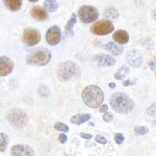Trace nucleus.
Instances as JSON below:
<instances>
[{
    "label": "nucleus",
    "mask_w": 156,
    "mask_h": 156,
    "mask_svg": "<svg viewBox=\"0 0 156 156\" xmlns=\"http://www.w3.org/2000/svg\"><path fill=\"white\" fill-rule=\"evenodd\" d=\"M110 106L118 114H129L134 108V102L129 96L124 93H115L110 97Z\"/></svg>",
    "instance_id": "obj_1"
},
{
    "label": "nucleus",
    "mask_w": 156,
    "mask_h": 156,
    "mask_svg": "<svg viewBox=\"0 0 156 156\" xmlns=\"http://www.w3.org/2000/svg\"><path fill=\"white\" fill-rule=\"evenodd\" d=\"M82 100L85 103V105L90 108L99 107L104 100L103 90L97 85H87L82 90Z\"/></svg>",
    "instance_id": "obj_2"
},
{
    "label": "nucleus",
    "mask_w": 156,
    "mask_h": 156,
    "mask_svg": "<svg viewBox=\"0 0 156 156\" xmlns=\"http://www.w3.org/2000/svg\"><path fill=\"white\" fill-rule=\"evenodd\" d=\"M57 78L60 81H69L73 78H79L80 69L76 64L72 62H65L57 67Z\"/></svg>",
    "instance_id": "obj_3"
},
{
    "label": "nucleus",
    "mask_w": 156,
    "mask_h": 156,
    "mask_svg": "<svg viewBox=\"0 0 156 156\" xmlns=\"http://www.w3.org/2000/svg\"><path fill=\"white\" fill-rule=\"evenodd\" d=\"M51 52L47 48L41 47L34 51H30L26 56V62L28 65L36 66H46L51 59Z\"/></svg>",
    "instance_id": "obj_4"
},
{
    "label": "nucleus",
    "mask_w": 156,
    "mask_h": 156,
    "mask_svg": "<svg viewBox=\"0 0 156 156\" xmlns=\"http://www.w3.org/2000/svg\"><path fill=\"white\" fill-rule=\"evenodd\" d=\"M78 17L84 24H89L96 21L99 17V12L96 7L90 5H82L78 11Z\"/></svg>",
    "instance_id": "obj_5"
},
{
    "label": "nucleus",
    "mask_w": 156,
    "mask_h": 156,
    "mask_svg": "<svg viewBox=\"0 0 156 156\" xmlns=\"http://www.w3.org/2000/svg\"><path fill=\"white\" fill-rule=\"evenodd\" d=\"M7 120L15 127H23L28 122V115L21 109H12L7 115Z\"/></svg>",
    "instance_id": "obj_6"
},
{
    "label": "nucleus",
    "mask_w": 156,
    "mask_h": 156,
    "mask_svg": "<svg viewBox=\"0 0 156 156\" xmlns=\"http://www.w3.org/2000/svg\"><path fill=\"white\" fill-rule=\"evenodd\" d=\"M114 29V24L109 20H101V21H98L93 25L90 31H92V34H97V36H105V34L112 32Z\"/></svg>",
    "instance_id": "obj_7"
},
{
    "label": "nucleus",
    "mask_w": 156,
    "mask_h": 156,
    "mask_svg": "<svg viewBox=\"0 0 156 156\" xmlns=\"http://www.w3.org/2000/svg\"><path fill=\"white\" fill-rule=\"evenodd\" d=\"M41 40V34L36 28H26L23 31V36H22V41L27 46H34Z\"/></svg>",
    "instance_id": "obj_8"
},
{
    "label": "nucleus",
    "mask_w": 156,
    "mask_h": 156,
    "mask_svg": "<svg viewBox=\"0 0 156 156\" xmlns=\"http://www.w3.org/2000/svg\"><path fill=\"white\" fill-rule=\"evenodd\" d=\"M62 40V30L57 25H53L47 30L46 41L51 46H56Z\"/></svg>",
    "instance_id": "obj_9"
},
{
    "label": "nucleus",
    "mask_w": 156,
    "mask_h": 156,
    "mask_svg": "<svg viewBox=\"0 0 156 156\" xmlns=\"http://www.w3.org/2000/svg\"><path fill=\"white\" fill-rule=\"evenodd\" d=\"M92 62L97 67H112L115 64V59L110 55L106 54H98L93 57Z\"/></svg>",
    "instance_id": "obj_10"
},
{
    "label": "nucleus",
    "mask_w": 156,
    "mask_h": 156,
    "mask_svg": "<svg viewBox=\"0 0 156 156\" xmlns=\"http://www.w3.org/2000/svg\"><path fill=\"white\" fill-rule=\"evenodd\" d=\"M14 70V62L7 56H0V76H7Z\"/></svg>",
    "instance_id": "obj_11"
},
{
    "label": "nucleus",
    "mask_w": 156,
    "mask_h": 156,
    "mask_svg": "<svg viewBox=\"0 0 156 156\" xmlns=\"http://www.w3.org/2000/svg\"><path fill=\"white\" fill-rule=\"evenodd\" d=\"M127 62L133 68H140L143 64V56L137 50H131L127 55Z\"/></svg>",
    "instance_id": "obj_12"
},
{
    "label": "nucleus",
    "mask_w": 156,
    "mask_h": 156,
    "mask_svg": "<svg viewBox=\"0 0 156 156\" xmlns=\"http://www.w3.org/2000/svg\"><path fill=\"white\" fill-rule=\"evenodd\" d=\"M11 154L14 156H27V155H34V151L25 145H16L12 148Z\"/></svg>",
    "instance_id": "obj_13"
},
{
    "label": "nucleus",
    "mask_w": 156,
    "mask_h": 156,
    "mask_svg": "<svg viewBox=\"0 0 156 156\" xmlns=\"http://www.w3.org/2000/svg\"><path fill=\"white\" fill-rule=\"evenodd\" d=\"M31 16L37 21H46L48 19V12L45 9H42L41 6H34L31 9Z\"/></svg>",
    "instance_id": "obj_14"
},
{
    "label": "nucleus",
    "mask_w": 156,
    "mask_h": 156,
    "mask_svg": "<svg viewBox=\"0 0 156 156\" xmlns=\"http://www.w3.org/2000/svg\"><path fill=\"white\" fill-rule=\"evenodd\" d=\"M114 41H115L118 44H126L129 41V36H128V32L125 30H117L112 36Z\"/></svg>",
    "instance_id": "obj_15"
},
{
    "label": "nucleus",
    "mask_w": 156,
    "mask_h": 156,
    "mask_svg": "<svg viewBox=\"0 0 156 156\" xmlns=\"http://www.w3.org/2000/svg\"><path fill=\"white\" fill-rule=\"evenodd\" d=\"M90 119V114H78L71 117L70 122L74 125H81L83 123L87 122Z\"/></svg>",
    "instance_id": "obj_16"
},
{
    "label": "nucleus",
    "mask_w": 156,
    "mask_h": 156,
    "mask_svg": "<svg viewBox=\"0 0 156 156\" xmlns=\"http://www.w3.org/2000/svg\"><path fill=\"white\" fill-rule=\"evenodd\" d=\"M103 48L105 50H108V51L112 52V53L115 55H120L124 51L122 46H120V45H118V44H115V43H112V42H109V43H107V44H105L104 46H103Z\"/></svg>",
    "instance_id": "obj_17"
},
{
    "label": "nucleus",
    "mask_w": 156,
    "mask_h": 156,
    "mask_svg": "<svg viewBox=\"0 0 156 156\" xmlns=\"http://www.w3.org/2000/svg\"><path fill=\"white\" fill-rule=\"evenodd\" d=\"M3 2L7 9L12 12L19 11L22 6V0H3Z\"/></svg>",
    "instance_id": "obj_18"
},
{
    "label": "nucleus",
    "mask_w": 156,
    "mask_h": 156,
    "mask_svg": "<svg viewBox=\"0 0 156 156\" xmlns=\"http://www.w3.org/2000/svg\"><path fill=\"white\" fill-rule=\"evenodd\" d=\"M120 14L119 11L115 7H109V9H106L104 11V17L106 19H110V20H118Z\"/></svg>",
    "instance_id": "obj_19"
},
{
    "label": "nucleus",
    "mask_w": 156,
    "mask_h": 156,
    "mask_svg": "<svg viewBox=\"0 0 156 156\" xmlns=\"http://www.w3.org/2000/svg\"><path fill=\"white\" fill-rule=\"evenodd\" d=\"M58 7V3L56 0H45L44 1V9L49 12H53Z\"/></svg>",
    "instance_id": "obj_20"
},
{
    "label": "nucleus",
    "mask_w": 156,
    "mask_h": 156,
    "mask_svg": "<svg viewBox=\"0 0 156 156\" xmlns=\"http://www.w3.org/2000/svg\"><path fill=\"white\" fill-rule=\"evenodd\" d=\"M128 73H129V68L127 66H122V67H120V69L118 70L117 72H115V78L118 80H123L128 75Z\"/></svg>",
    "instance_id": "obj_21"
},
{
    "label": "nucleus",
    "mask_w": 156,
    "mask_h": 156,
    "mask_svg": "<svg viewBox=\"0 0 156 156\" xmlns=\"http://www.w3.org/2000/svg\"><path fill=\"white\" fill-rule=\"evenodd\" d=\"M76 22H77V16L75 14H72L71 19L68 21V23L66 25V32L67 34H73V27H74V25L76 24Z\"/></svg>",
    "instance_id": "obj_22"
},
{
    "label": "nucleus",
    "mask_w": 156,
    "mask_h": 156,
    "mask_svg": "<svg viewBox=\"0 0 156 156\" xmlns=\"http://www.w3.org/2000/svg\"><path fill=\"white\" fill-rule=\"evenodd\" d=\"M9 144V135L3 132H0V152H4Z\"/></svg>",
    "instance_id": "obj_23"
},
{
    "label": "nucleus",
    "mask_w": 156,
    "mask_h": 156,
    "mask_svg": "<svg viewBox=\"0 0 156 156\" xmlns=\"http://www.w3.org/2000/svg\"><path fill=\"white\" fill-rule=\"evenodd\" d=\"M134 131L138 135H144L149 132V128L146 127V126H136L134 128Z\"/></svg>",
    "instance_id": "obj_24"
},
{
    "label": "nucleus",
    "mask_w": 156,
    "mask_h": 156,
    "mask_svg": "<svg viewBox=\"0 0 156 156\" xmlns=\"http://www.w3.org/2000/svg\"><path fill=\"white\" fill-rule=\"evenodd\" d=\"M54 128L56 130H58V131H62V132H68L69 131V127L67 126L66 124H64V123H56V124L54 125Z\"/></svg>",
    "instance_id": "obj_25"
},
{
    "label": "nucleus",
    "mask_w": 156,
    "mask_h": 156,
    "mask_svg": "<svg viewBox=\"0 0 156 156\" xmlns=\"http://www.w3.org/2000/svg\"><path fill=\"white\" fill-rule=\"evenodd\" d=\"M124 140H125V137L122 133H115V142L117 143L118 145L122 144V143L124 142Z\"/></svg>",
    "instance_id": "obj_26"
},
{
    "label": "nucleus",
    "mask_w": 156,
    "mask_h": 156,
    "mask_svg": "<svg viewBox=\"0 0 156 156\" xmlns=\"http://www.w3.org/2000/svg\"><path fill=\"white\" fill-rule=\"evenodd\" d=\"M148 114L152 117H156V103H153L151 106L148 108Z\"/></svg>",
    "instance_id": "obj_27"
},
{
    "label": "nucleus",
    "mask_w": 156,
    "mask_h": 156,
    "mask_svg": "<svg viewBox=\"0 0 156 156\" xmlns=\"http://www.w3.org/2000/svg\"><path fill=\"white\" fill-rule=\"evenodd\" d=\"M112 114H109V112H104V115H103V121L104 122H106V123H109V122H112Z\"/></svg>",
    "instance_id": "obj_28"
},
{
    "label": "nucleus",
    "mask_w": 156,
    "mask_h": 156,
    "mask_svg": "<svg viewBox=\"0 0 156 156\" xmlns=\"http://www.w3.org/2000/svg\"><path fill=\"white\" fill-rule=\"evenodd\" d=\"M95 140H96L97 143L102 144V145H105L107 143V140L104 136H102V135H97V136L95 137Z\"/></svg>",
    "instance_id": "obj_29"
},
{
    "label": "nucleus",
    "mask_w": 156,
    "mask_h": 156,
    "mask_svg": "<svg viewBox=\"0 0 156 156\" xmlns=\"http://www.w3.org/2000/svg\"><path fill=\"white\" fill-rule=\"evenodd\" d=\"M58 140H59L60 144H65V143L68 140V136L65 134V133H62V134L58 135Z\"/></svg>",
    "instance_id": "obj_30"
},
{
    "label": "nucleus",
    "mask_w": 156,
    "mask_h": 156,
    "mask_svg": "<svg viewBox=\"0 0 156 156\" xmlns=\"http://www.w3.org/2000/svg\"><path fill=\"white\" fill-rule=\"evenodd\" d=\"M149 67L151 70H155L156 69V58L151 60V62H149Z\"/></svg>",
    "instance_id": "obj_31"
},
{
    "label": "nucleus",
    "mask_w": 156,
    "mask_h": 156,
    "mask_svg": "<svg viewBox=\"0 0 156 156\" xmlns=\"http://www.w3.org/2000/svg\"><path fill=\"white\" fill-rule=\"evenodd\" d=\"M100 112H108V106L106 104H102V105H100Z\"/></svg>",
    "instance_id": "obj_32"
},
{
    "label": "nucleus",
    "mask_w": 156,
    "mask_h": 156,
    "mask_svg": "<svg viewBox=\"0 0 156 156\" xmlns=\"http://www.w3.org/2000/svg\"><path fill=\"white\" fill-rule=\"evenodd\" d=\"M80 136L82 138H85V140H90V138H92V134H90V133H80Z\"/></svg>",
    "instance_id": "obj_33"
},
{
    "label": "nucleus",
    "mask_w": 156,
    "mask_h": 156,
    "mask_svg": "<svg viewBox=\"0 0 156 156\" xmlns=\"http://www.w3.org/2000/svg\"><path fill=\"white\" fill-rule=\"evenodd\" d=\"M131 84H133V82L131 80H125V81L123 82V85H124V87H129V85H131Z\"/></svg>",
    "instance_id": "obj_34"
},
{
    "label": "nucleus",
    "mask_w": 156,
    "mask_h": 156,
    "mask_svg": "<svg viewBox=\"0 0 156 156\" xmlns=\"http://www.w3.org/2000/svg\"><path fill=\"white\" fill-rule=\"evenodd\" d=\"M152 17H153V19L156 21V9H153V12H152Z\"/></svg>",
    "instance_id": "obj_35"
},
{
    "label": "nucleus",
    "mask_w": 156,
    "mask_h": 156,
    "mask_svg": "<svg viewBox=\"0 0 156 156\" xmlns=\"http://www.w3.org/2000/svg\"><path fill=\"white\" fill-rule=\"evenodd\" d=\"M109 87H112V89H115V84L114 83V82H110V83H109Z\"/></svg>",
    "instance_id": "obj_36"
},
{
    "label": "nucleus",
    "mask_w": 156,
    "mask_h": 156,
    "mask_svg": "<svg viewBox=\"0 0 156 156\" xmlns=\"http://www.w3.org/2000/svg\"><path fill=\"white\" fill-rule=\"evenodd\" d=\"M28 1H30V2H37V1H39V0H28Z\"/></svg>",
    "instance_id": "obj_37"
},
{
    "label": "nucleus",
    "mask_w": 156,
    "mask_h": 156,
    "mask_svg": "<svg viewBox=\"0 0 156 156\" xmlns=\"http://www.w3.org/2000/svg\"><path fill=\"white\" fill-rule=\"evenodd\" d=\"M155 75H156V72H155Z\"/></svg>",
    "instance_id": "obj_38"
}]
</instances>
